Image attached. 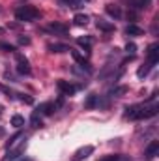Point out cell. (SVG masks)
<instances>
[{
  "label": "cell",
  "mask_w": 159,
  "mask_h": 161,
  "mask_svg": "<svg viewBox=\"0 0 159 161\" xmlns=\"http://www.w3.org/2000/svg\"><path fill=\"white\" fill-rule=\"evenodd\" d=\"M69 53H71V56H73V60H75V62L79 64L80 68H82V69H86L88 73L92 71V64H90V62H88V60L84 58V54H82L80 51H75V49H69Z\"/></svg>",
  "instance_id": "5b68a950"
},
{
  "label": "cell",
  "mask_w": 159,
  "mask_h": 161,
  "mask_svg": "<svg viewBox=\"0 0 159 161\" xmlns=\"http://www.w3.org/2000/svg\"><path fill=\"white\" fill-rule=\"evenodd\" d=\"M25 161H30V159H25Z\"/></svg>",
  "instance_id": "f546056e"
},
{
  "label": "cell",
  "mask_w": 159,
  "mask_h": 161,
  "mask_svg": "<svg viewBox=\"0 0 159 161\" xmlns=\"http://www.w3.org/2000/svg\"><path fill=\"white\" fill-rule=\"evenodd\" d=\"M56 88L60 90V94L62 96H73L77 90H79V86H75V84H71L69 80H56Z\"/></svg>",
  "instance_id": "277c9868"
},
{
  "label": "cell",
  "mask_w": 159,
  "mask_h": 161,
  "mask_svg": "<svg viewBox=\"0 0 159 161\" xmlns=\"http://www.w3.org/2000/svg\"><path fill=\"white\" fill-rule=\"evenodd\" d=\"M123 32H125L127 36H133V38H137V36H142V34H144V30H142L140 26H137V25H133V23H131V25H127Z\"/></svg>",
  "instance_id": "7c38bea8"
},
{
  "label": "cell",
  "mask_w": 159,
  "mask_h": 161,
  "mask_svg": "<svg viewBox=\"0 0 159 161\" xmlns=\"http://www.w3.org/2000/svg\"><path fill=\"white\" fill-rule=\"evenodd\" d=\"M105 11H107L112 19H120V17H122V9H120V6H116V4H107V6H105Z\"/></svg>",
  "instance_id": "5bb4252c"
},
{
  "label": "cell",
  "mask_w": 159,
  "mask_h": 161,
  "mask_svg": "<svg viewBox=\"0 0 159 161\" xmlns=\"http://www.w3.org/2000/svg\"><path fill=\"white\" fill-rule=\"evenodd\" d=\"M157 152H159V141H152V142L146 146L144 156H146V158H154V156H157Z\"/></svg>",
  "instance_id": "4fadbf2b"
},
{
  "label": "cell",
  "mask_w": 159,
  "mask_h": 161,
  "mask_svg": "<svg viewBox=\"0 0 159 161\" xmlns=\"http://www.w3.org/2000/svg\"><path fill=\"white\" fill-rule=\"evenodd\" d=\"M0 114H2V107H0Z\"/></svg>",
  "instance_id": "f1b7e54d"
},
{
  "label": "cell",
  "mask_w": 159,
  "mask_h": 161,
  "mask_svg": "<svg viewBox=\"0 0 159 161\" xmlns=\"http://www.w3.org/2000/svg\"><path fill=\"white\" fill-rule=\"evenodd\" d=\"M11 125H13V127H23V125H25V118H23L21 114H13V116H11Z\"/></svg>",
  "instance_id": "603a6c76"
},
{
  "label": "cell",
  "mask_w": 159,
  "mask_h": 161,
  "mask_svg": "<svg viewBox=\"0 0 159 161\" xmlns=\"http://www.w3.org/2000/svg\"><path fill=\"white\" fill-rule=\"evenodd\" d=\"M69 45H66V43H60V41H54V43H49L47 45V51L49 53H69Z\"/></svg>",
  "instance_id": "9c48e42d"
},
{
  "label": "cell",
  "mask_w": 159,
  "mask_h": 161,
  "mask_svg": "<svg viewBox=\"0 0 159 161\" xmlns=\"http://www.w3.org/2000/svg\"><path fill=\"white\" fill-rule=\"evenodd\" d=\"M150 69H152V66L146 62L144 66H140V68H139V71H137V77H139V79H144V77L150 73Z\"/></svg>",
  "instance_id": "44dd1931"
},
{
  "label": "cell",
  "mask_w": 159,
  "mask_h": 161,
  "mask_svg": "<svg viewBox=\"0 0 159 161\" xmlns=\"http://www.w3.org/2000/svg\"><path fill=\"white\" fill-rule=\"evenodd\" d=\"M127 92V86H116V88H112L111 92H109V96L111 97H120L122 94H125Z\"/></svg>",
  "instance_id": "7402d4cb"
},
{
  "label": "cell",
  "mask_w": 159,
  "mask_h": 161,
  "mask_svg": "<svg viewBox=\"0 0 159 161\" xmlns=\"http://www.w3.org/2000/svg\"><path fill=\"white\" fill-rule=\"evenodd\" d=\"M125 51H127L129 54H135V53H137V45H135L133 41H127V45H125Z\"/></svg>",
  "instance_id": "484cf974"
},
{
  "label": "cell",
  "mask_w": 159,
  "mask_h": 161,
  "mask_svg": "<svg viewBox=\"0 0 159 161\" xmlns=\"http://www.w3.org/2000/svg\"><path fill=\"white\" fill-rule=\"evenodd\" d=\"M97 161H131V158L122 156V154H109V156H103L101 159H97Z\"/></svg>",
  "instance_id": "2e32d148"
},
{
  "label": "cell",
  "mask_w": 159,
  "mask_h": 161,
  "mask_svg": "<svg viewBox=\"0 0 159 161\" xmlns=\"http://www.w3.org/2000/svg\"><path fill=\"white\" fill-rule=\"evenodd\" d=\"M94 152V146H90V144H86V146H82V148H79L75 154H73V161H82L86 159L90 154Z\"/></svg>",
  "instance_id": "ba28073f"
},
{
  "label": "cell",
  "mask_w": 159,
  "mask_h": 161,
  "mask_svg": "<svg viewBox=\"0 0 159 161\" xmlns=\"http://www.w3.org/2000/svg\"><path fill=\"white\" fill-rule=\"evenodd\" d=\"M2 133H4V129H2V127H0V135H2Z\"/></svg>",
  "instance_id": "83f0119b"
},
{
  "label": "cell",
  "mask_w": 159,
  "mask_h": 161,
  "mask_svg": "<svg viewBox=\"0 0 159 161\" xmlns=\"http://www.w3.org/2000/svg\"><path fill=\"white\" fill-rule=\"evenodd\" d=\"M15 62H17V73L19 75H30L32 73V68H30V62H28V58L25 56V54H21V53H17L15 54Z\"/></svg>",
  "instance_id": "3957f363"
},
{
  "label": "cell",
  "mask_w": 159,
  "mask_h": 161,
  "mask_svg": "<svg viewBox=\"0 0 159 161\" xmlns=\"http://www.w3.org/2000/svg\"><path fill=\"white\" fill-rule=\"evenodd\" d=\"M159 113V103H148V105H131L125 107V118L129 120H146Z\"/></svg>",
  "instance_id": "6da1fadb"
},
{
  "label": "cell",
  "mask_w": 159,
  "mask_h": 161,
  "mask_svg": "<svg viewBox=\"0 0 159 161\" xmlns=\"http://www.w3.org/2000/svg\"><path fill=\"white\" fill-rule=\"evenodd\" d=\"M40 17V9H36L34 6H21L15 9V19L23 21V23H32Z\"/></svg>",
  "instance_id": "7a4b0ae2"
},
{
  "label": "cell",
  "mask_w": 159,
  "mask_h": 161,
  "mask_svg": "<svg viewBox=\"0 0 159 161\" xmlns=\"http://www.w3.org/2000/svg\"><path fill=\"white\" fill-rule=\"evenodd\" d=\"M54 111H56V105H54V103H51V101H47V103H41L40 107H38V111H36V113L45 114V116H51Z\"/></svg>",
  "instance_id": "30bf717a"
},
{
  "label": "cell",
  "mask_w": 159,
  "mask_h": 161,
  "mask_svg": "<svg viewBox=\"0 0 159 161\" xmlns=\"http://www.w3.org/2000/svg\"><path fill=\"white\" fill-rule=\"evenodd\" d=\"M19 43H21V45H30V38H26V36H19Z\"/></svg>",
  "instance_id": "4316f807"
},
{
  "label": "cell",
  "mask_w": 159,
  "mask_h": 161,
  "mask_svg": "<svg viewBox=\"0 0 159 161\" xmlns=\"http://www.w3.org/2000/svg\"><path fill=\"white\" fill-rule=\"evenodd\" d=\"M96 26H97L101 32H114V23L105 21V19H97V21H96Z\"/></svg>",
  "instance_id": "8fae6325"
},
{
  "label": "cell",
  "mask_w": 159,
  "mask_h": 161,
  "mask_svg": "<svg viewBox=\"0 0 159 161\" xmlns=\"http://www.w3.org/2000/svg\"><path fill=\"white\" fill-rule=\"evenodd\" d=\"M0 49H2L4 53H15V45H11V43H4V41H0Z\"/></svg>",
  "instance_id": "cb8c5ba5"
},
{
  "label": "cell",
  "mask_w": 159,
  "mask_h": 161,
  "mask_svg": "<svg viewBox=\"0 0 159 161\" xmlns=\"http://www.w3.org/2000/svg\"><path fill=\"white\" fill-rule=\"evenodd\" d=\"M97 105H99V96L97 94H90L86 97V101H84V107L86 109H96Z\"/></svg>",
  "instance_id": "9a60e30c"
},
{
  "label": "cell",
  "mask_w": 159,
  "mask_h": 161,
  "mask_svg": "<svg viewBox=\"0 0 159 161\" xmlns=\"http://www.w3.org/2000/svg\"><path fill=\"white\" fill-rule=\"evenodd\" d=\"M19 99H21L23 103H26V105H32V103H34V99H32L28 94H19Z\"/></svg>",
  "instance_id": "d4e9b609"
},
{
  "label": "cell",
  "mask_w": 159,
  "mask_h": 161,
  "mask_svg": "<svg viewBox=\"0 0 159 161\" xmlns=\"http://www.w3.org/2000/svg\"><path fill=\"white\" fill-rule=\"evenodd\" d=\"M88 21H90V17H88L86 13H75V17H73V23H75L77 26H86Z\"/></svg>",
  "instance_id": "e0dca14e"
},
{
  "label": "cell",
  "mask_w": 159,
  "mask_h": 161,
  "mask_svg": "<svg viewBox=\"0 0 159 161\" xmlns=\"http://www.w3.org/2000/svg\"><path fill=\"white\" fill-rule=\"evenodd\" d=\"M30 125H32L34 129H38V127H43V122H41L40 113H32V116H30Z\"/></svg>",
  "instance_id": "ffe728a7"
},
{
  "label": "cell",
  "mask_w": 159,
  "mask_h": 161,
  "mask_svg": "<svg viewBox=\"0 0 159 161\" xmlns=\"http://www.w3.org/2000/svg\"><path fill=\"white\" fill-rule=\"evenodd\" d=\"M148 4H150V0H129L131 9H144V8H148Z\"/></svg>",
  "instance_id": "d6986e66"
},
{
  "label": "cell",
  "mask_w": 159,
  "mask_h": 161,
  "mask_svg": "<svg viewBox=\"0 0 159 161\" xmlns=\"http://www.w3.org/2000/svg\"><path fill=\"white\" fill-rule=\"evenodd\" d=\"M47 32H51V34H60V36H66L68 32H69V26L68 25H64V23H51L47 28H45Z\"/></svg>",
  "instance_id": "8992f818"
},
{
  "label": "cell",
  "mask_w": 159,
  "mask_h": 161,
  "mask_svg": "<svg viewBox=\"0 0 159 161\" xmlns=\"http://www.w3.org/2000/svg\"><path fill=\"white\" fill-rule=\"evenodd\" d=\"M77 43H79L80 47L84 49V53H86V54L90 53V49H92V38H90V36H84V38H79V40H77Z\"/></svg>",
  "instance_id": "ac0fdd59"
},
{
  "label": "cell",
  "mask_w": 159,
  "mask_h": 161,
  "mask_svg": "<svg viewBox=\"0 0 159 161\" xmlns=\"http://www.w3.org/2000/svg\"><path fill=\"white\" fill-rule=\"evenodd\" d=\"M157 62H159V45L154 43V45L148 47V64L150 66H156Z\"/></svg>",
  "instance_id": "52a82bcc"
}]
</instances>
